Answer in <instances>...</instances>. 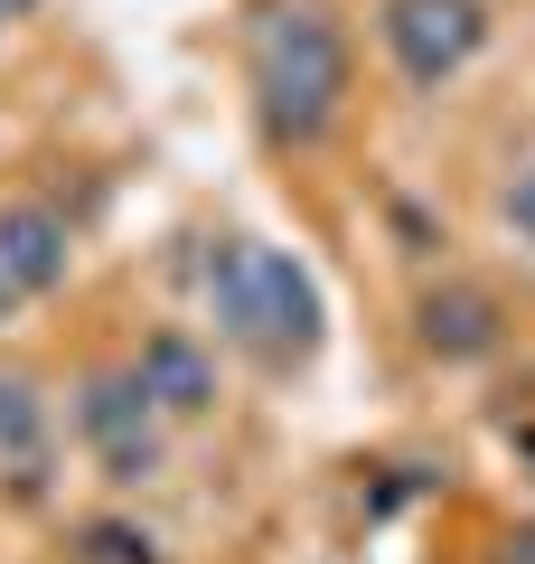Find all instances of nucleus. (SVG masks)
<instances>
[{"label": "nucleus", "instance_id": "nucleus-1", "mask_svg": "<svg viewBox=\"0 0 535 564\" xmlns=\"http://www.w3.org/2000/svg\"><path fill=\"white\" fill-rule=\"evenodd\" d=\"M254 113L282 151H310L329 141V122L348 113V85H357V57H348V29L319 10V0H273L254 20Z\"/></svg>", "mask_w": 535, "mask_h": 564}, {"label": "nucleus", "instance_id": "nucleus-2", "mask_svg": "<svg viewBox=\"0 0 535 564\" xmlns=\"http://www.w3.org/2000/svg\"><path fill=\"white\" fill-rule=\"evenodd\" d=\"M207 311H217V329L236 348H254L263 367H301L319 348V329H329L310 263L282 254V245H254V236L207 245Z\"/></svg>", "mask_w": 535, "mask_h": 564}, {"label": "nucleus", "instance_id": "nucleus-3", "mask_svg": "<svg viewBox=\"0 0 535 564\" xmlns=\"http://www.w3.org/2000/svg\"><path fill=\"white\" fill-rule=\"evenodd\" d=\"M376 47L414 95H441L489 47V0H376Z\"/></svg>", "mask_w": 535, "mask_h": 564}, {"label": "nucleus", "instance_id": "nucleus-4", "mask_svg": "<svg viewBox=\"0 0 535 564\" xmlns=\"http://www.w3.org/2000/svg\"><path fill=\"white\" fill-rule=\"evenodd\" d=\"M66 423H76V443L95 452V470L113 489H141L160 470V404L132 386V367H95L66 404Z\"/></svg>", "mask_w": 535, "mask_h": 564}, {"label": "nucleus", "instance_id": "nucleus-5", "mask_svg": "<svg viewBox=\"0 0 535 564\" xmlns=\"http://www.w3.org/2000/svg\"><path fill=\"white\" fill-rule=\"evenodd\" d=\"M132 386L160 404V423H198V414H217V358H207L188 329H151V339L132 348Z\"/></svg>", "mask_w": 535, "mask_h": 564}, {"label": "nucleus", "instance_id": "nucleus-6", "mask_svg": "<svg viewBox=\"0 0 535 564\" xmlns=\"http://www.w3.org/2000/svg\"><path fill=\"white\" fill-rule=\"evenodd\" d=\"M66 254H76V245H66V217L47 198H10L0 207V282H10L20 302H47V292H57Z\"/></svg>", "mask_w": 535, "mask_h": 564}, {"label": "nucleus", "instance_id": "nucleus-7", "mask_svg": "<svg viewBox=\"0 0 535 564\" xmlns=\"http://www.w3.org/2000/svg\"><path fill=\"white\" fill-rule=\"evenodd\" d=\"M414 339L433 348L441 367H470V358H489V348H498V302L479 292V282H441V292H423Z\"/></svg>", "mask_w": 535, "mask_h": 564}, {"label": "nucleus", "instance_id": "nucleus-8", "mask_svg": "<svg viewBox=\"0 0 535 564\" xmlns=\"http://www.w3.org/2000/svg\"><path fill=\"white\" fill-rule=\"evenodd\" d=\"M47 452H57V423H47V395L29 377H10L0 367V470L20 489H39L47 480Z\"/></svg>", "mask_w": 535, "mask_h": 564}, {"label": "nucleus", "instance_id": "nucleus-9", "mask_svg": "<svg viewBox=\"0 0 535 564\" xmlns=\"http://www.w3.org/2000/svg\"><path fill=\"white\" fill-rule=\"evenodd\" d=\"M76 564H170V555H160V536L132 527V518H85L76 527Z\"/></svg>", "mask_w": 535, "mask_h": 564}, {"label": "nucleus", "instance_id": "nucleus-10", "mask_svg": "<svg viewBox=\"0 0 535 564\" xmlns=\"http://www.w3.org/2000/svg\"><path fill=\"white\" fill-rule=\"evenodd\" d=\"M498 217H507V236L535 254V161H516V180L498 188Z\"/></svg>", "mask_w": 535, "mask_h": 564}, {"label": "nucleus", "instance_id": "nucleus-11", "mask_svg": "<svg viewBox=\"0 0 535 564\" xmlns=\"http://www.w3.org/2000/svg\"><path fill=\"white\" fill-rule=\"evenodd\" d=\"M489 564H535V527H507V536H498V555Z\"/></svg>", "mask_w": 535, "mask_h": 564}, {"label": "nucleus", "instance_id": "nucleus-12", "mask_svg": "<svg viewBox=\"0 0 535 564\" xmlns=\"http://www.w3.org/2000/svg\"><path fill=\"white\" fill-rule=\"evenodd\" d=\"M10 311H20V292H10V282H0V321H10Z\"/></svg>", "mask_w": 535, "mask_h": 564}, {"label": "nucleus", "instance_id": "nucleus-13", "mask_svg": "<svg viewBox=\"0 0 535 564\" xmlns=\"http://www.w3.org/2000/svg\"><path fill=\"white\" fill-rule=\"evenodd\" d=\"M20 10H29V0H0V29H10V20H20Z\"/></svg>", "mask_w": 535, "mask_h": 564}, {"label": "nucleus", "instance_id": "nucleus-14", "mask_svg": "<svg viewBox=\"0 0 535 564\" xmlns=\"http://www.w3.org/2000/svg\"><path fill=\"white\" fill-rule=\"evenodd\" d=\"M516 452H526V462H535V423H526V433H516Z\"/></svg>", "mask_w": 535, "mask_h": 564}]
</instances>
